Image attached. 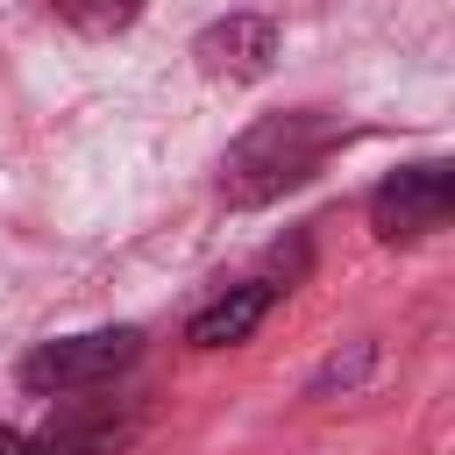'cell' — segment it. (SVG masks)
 I'll list each match as a JSON object with an SVG mask.
<instances>
[{
  "instance_id": "obj_1",
  "label": "cell",
  "mask_w": 455,
  "mask_h": 455,
  "mask_svg": "<svg viewBox=\"0 0 455 455\" xmlns=\"http://www.w3.org/2000/svg\"><path fill=\"white\" fill-rule=\"evenodd\" d=\"M327 149H334V121L327 114H263L256 128H242L228 142V156H220V199L228 206H270L291 185H306Z\"/></svg>"
},
{
  "instance_id": "obj_2",
  "label": "cell",
  "mask_w": 455,
  "mask_h": 455,
  "mask_svg": "<svg viewBox=\"0 0 455 455\" xmlns=\"http://www.w3.org/2000/svg\"><path fill=\"white\" fill-rule=\"evenodd\" d=\"M135 355H142V334H135V327L64 334V341H43L36 355H21V384H28L36 398H78V391L114 384Z\"/></svg>"
},
{
  "instance_id": "obj_3",
  "label": "cell",
  "mask_w": 455,
  "mask_h": 455,
  "mask_svg": "<svg viewBox=\"0 0 455 455\" xmlns=\"http://www.w3.org/2000/svg\"><path fill=\"white\" fill-rule=\"evenodd\" d=\"M448 213H455V171L448 164H412V171H398L370 192L377 242H427V235L448 228Z\"/></svg>"
},
{
  "instance_id": "obj_4",
  "label": "cell",
  "mask_w": 455,
  "mask_h": 455,
  "mask_svg": "<svg viewBox=\"0 0 455 455\" xmlns=\"http://www.w3.org/2000/svg\"><path fill=\"white\" fill-rule=\"evenodd\" d=\"M192 57H199L206 78L249 85V78H263V71L277 64V21H263V14H220V21L199 28Z\"/></svg>"
},
{
  "instance_id": "obj_5",
  "label": "cell",
  "mask_w": 455,
  "mask_h": 455,
  "mask_svg": "<svg viewBox=\"0 0 455 455\" xmlns=\"http://www.w3.org/2000/svg\"><path fill=\"white\" fill-rule=\"evenodd\" d=\"M135 412H114L107 398H85V405H64L50 427H43V441H36V455H121L128 441H135Z\"/></svg>"
},
{
  "instance_id": "obj_6",
  "label": "cell",
  "mask_w": 455,
  "mask_h": 455,
  "mask_svg": "<svg viewBox=\"0 0 455 455\" xmlns=\"http://www.w3.org/2000/svg\"><path fill=\"white\" fill-rule=\"evenodd\" d=\"M270 313V284H235V291H220L213 306H199L192 313V327H185V341L192 348H235V341H249L256 334V320Z\"/></svg>"
},
{
  "instance_id": "obj_7",
  "label": "cell",
  "mask_w": 455,
  "mask_h": 455,
  "mask_svg": "<svg viewBox=\"0 0 455 455\" xmlns=\"http://www.w3.org/2000/svg\"><path fill=\"white\" fill-rule=\"evenodd\" d=\"M71 28H85V36H114V28H128L135 14H142V0H50Z\"/></svg>"
},
{
  "instance_id": "obj_8",
  "label": "cell",
  "mask_w": 455,
  "mask_h": 455,
  "mask_svg": "<svg viewBox=\"0 0 455 455\" xmlns=\"http://www.w3.org/2000/svg\"><path fill=\"white\" fill-rule=\"evenodd\" d=\"M363 370H370V341H355L348 355H334V363H327V370L313 377V391H334V384H355Z\"/></svg>"
},
{
  "instance_id": "obj_9",
  "label": "cell",
  "mask_w": 455,
  "mask_h": 455,
  "mask_svg": "<svg viewBox=\"0 0 455 455\" xmlns=\"http://www.w3.org/2000/svg\"><path fill=\"white\" fill-rule=\"evenodd\" d=\"M0 455H36V441H21V434H7V427H0Z\"/></svg>"
}]
</instances>
